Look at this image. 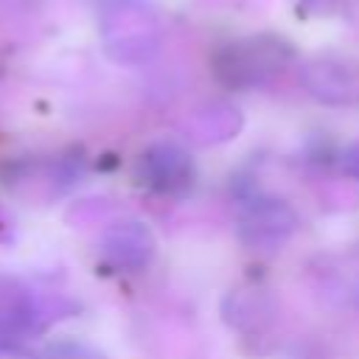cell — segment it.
<instances>
[{
  "label": "cell",
  "mask_w": 359,
  "mask_h": 359,
  "mask_svg": "<svg viewBox=\"0 0 359 359\" xmlns=\"http://www.w3.org/2000/svg\"><path fill=\"white\" fill-rule=\"evenodd\" d=\"M292 59V48L275 34H255L224 45L213 56V73L227 87H255L278 76Z\"/></svg>",
  "instance_id": "1"
},
{
  "label": "cell",
  "mask_w": 359,
  "mask_h": 359,
  "mask_svg": "<svg viewBox=\"0 0 359 359\" xmlns=\"http://www.w3.org/2000/svg\"><path fill=\"white\" fill-rule=\"evenodd\" d=\"M104 42L115 62L137 65L157 50V22L135 0H112L104 8Z\"/></svg>",
  "instance_id": "2"
},
{
  "label": "cell",
  "mask_w": 359,
  "mask_h": 359,
  "mask_svg": "<svg viewBox=\"0 0 359 359\" xmlns=\"http://www.w3.org/2000/svg\"><path fill=\"white\" fill-rule=\"evenodd\" d=\"M300 84L320 104L348 107L359 101V70L334 56L309 59L300 67Z\"/></svg>",
  "instance_id": "3"
},
{
  "label": "cell",
  "mask_w": 359,
  "mask_h": 359,
  "mask_svg": "<svg viewBox=\"0 0 359 359\" xmlns=\"http://www.w3.org/2000/svg\"><path fill=\"white\" fill-rule=\"evenodd\" d=\"M297 227V213L283 199H252L238 222L241 238L252 247H272L289 238Z\"/></svg>",
  "instance_id": "4"
},
{
  "label": "cell",
  "mask_w": 359,
  "mask_h": 359,
  "mask_svg": "<svg viewBox=\"0 0 359 359\" xmlns=\"http://www.w3.org/2000/svg\"><path fill=\"white\" fill-rule=\"evenodd\" d=\"M137 171L140 180L154 191H180L194 177V160L182 146L163 140L143 151Z\"/></svg>",
  "instance_id": "5"
},
{
  "label": "cell",
  "mask_w": 359,
  "mask_h": 359,
  "mask_svg": "<svg viewBox=\"0 0 359 359\" xmlns=\"http://www.w3.org/2000/svg\"><path fill=\"white\" fill-rule=\"evenodd\" d=\"M104 255L121 269H140L154 255V236L143 222H118L101 238Z\"/></svg>",
  "instance_id": "6"
},
{
  "label": "cell",
  "mask_w": 359,
  "mask_h": 359,
  "mask_svg": "<svg viewBox=\"0 0 359 359\" xmlns=\"http://www.w3.org/2000/svg\"><path fill=\"white\" fill-rule=\"evenodd\" d=\"M241 129V115L236 107L210 104L191 115V137L196 143H219L233 137Z\"/></svg>",
  "instance_id": "7"
},
{
  "label": "cell",
  "mask_w": 359,
  "mask_h": 359,
  "mask_svg": "<svg viewBox=\"0 0 359 359\" xmlns=\"http://www.w3.org/2000/svg\"><path fill=\"white\" fill-rule=\"evenodd\" d=\"M36 359H104L98 351L87 348V345H76V342H65V345H53L48 351H42Z\"/></svg>",
  "instance_id": "8"
},
{
  "label": "cell",
  "mask_w": 359,
  "mask_h": 359,
  "mask_svg": "<svg viewBox=\"0 0 359 359\" xmlns=\"http://www.w3.org/2000/svg\"><path fill=\"white\" fill-rule=\"evenodd\" d=\"M339 165H342V171H345L351 180H359V143H353V146H348V149L342 151Z\"/></svg>",
  "instance_id": "9"
},
{
  "label": "cell",
  "mask_w": 359,
  "mask_h": 359,
  "mask_svg": "<svg viewBox=\"0 0 359 359\" xmlns=\"http://www.w3.org/2000/svg\"><path fill=\"white\" fill-rule=\"evenodd\" d=\"M0 359H36L34 353H25L14 345H0Z\"/></svg>",
  "instance_id": "10"
},
{
  "label": "cell",
  "mask_w": 359,
  "mask_h": 359,
  "mask_svg": "<svg viewBox=\"0 0 359 359\" xmlns=\"http://www.w3.org/2000/svg\"><path fill=\"white\" fill-rule=\"evenodd\" d=\"M309 3H317V0H309Z\"/></svg>",
  "instance_id": "11"
}]
</instances>
